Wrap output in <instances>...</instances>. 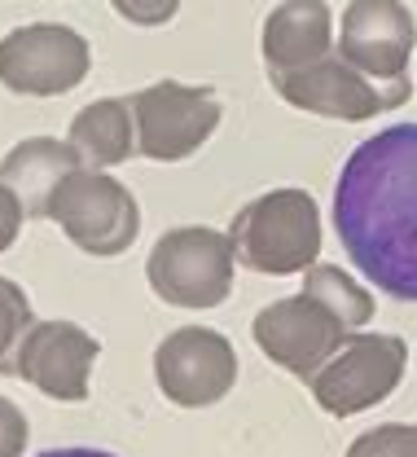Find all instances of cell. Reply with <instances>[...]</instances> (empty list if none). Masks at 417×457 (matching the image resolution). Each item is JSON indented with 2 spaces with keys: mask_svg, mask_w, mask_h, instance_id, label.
I'll return each instance as SVG.
<instances>
[{
  "mask_svg": "<svg viewBox=\"0 0 417 457\" xmlns=\"http://www.w3.org/2000/svg\"><path fill=\"white\" fill-rule=\"evenodd\" d=\"M93 49L66 22H27L0 36V84L18 97H61L88 79Z\"/></svg>",
  "mask_w": 417,
  "mask_h": 457,
  "instance_id": "9c48e42d",
  "label": "cell"
},
{
  "mask_svg": "<svg viewBox=\"0 0 417 457\" xmlns=\"http://www.w3.org/2000/svg\"><path fill=\"white\" fill-rule=\"evenodd\" d=\"M277 97L290 102L295 111L321 114V119H343V123H364L382 111H396L413 97V79H373L356 71L343 54H330L316 66H303L295 75L273 79Z\"/></svg>",
  "mask_w": 417,
  "mask_h": 457,
  "instance_id": "52a82bcc",
  "label": "cell"
},
{
  "mask_svg": "<svg viewBox=\"0 0 417 457\" xmlns=\"http://www.w3.org/2000/svg\"><path fill=\"white\" fill-rule=\"evenodd\" d=\"M110 4L132 27H168L180 13V0H110Z\"/></svg>",
  "mask_w": 417,
  "mask_h": 457,
  "instance_id": "d6986e66",
  "label": "cell"
},
{
  "mask_svg": "<svg viewBox=\"0 0 417 457\" xmlns=\"http://www.w3.org/2000/svg\"><path fill=\"white\" fill-rule=\"evenodd\" d=\"M238 264L264 278H295L307 273L321 255L325 228H321V207L307 189H268L250 198L229 225Z\"/></svg>",
  "mask_w": 417,
  "mask_h": 457,
  "instance_id": "7a4b0ae2",
  "label": "cell"
},
{
  "mask_svg": "<svg viewBox=\"0 0 417 457\" xmlns=\"http://www.w3.org/2000/svg\"><path fill=\"white\" fill-rule=\"evenodd\" d=\"M233 269H238V251L229 233L207 225H180L154 242L145 260V282L172 308L207 312L233 295Z\"/></svg>",
  "mask_w": 417,
  "mask_h": 457,
  "instance_id": "3957f363",
  "label": "cell"
},
{
  "mask_svg": "<svg viewBox=\"0 0 417 457\" xmlns=\"http://www.w3.org/2000/svg\"><path fill=\"white\" fill-rule=\"evenodd\" d=\"M136 111V145L141 159L154 163H180L198 154L211 132L220 128V97L207 84H180V79H159L132 97Z\"/></svg>",
  "mask_w": 417,
  "mask_h": 457,
  "instance_id": "ba28073f",
  "label": "cell"
},
{
  "mask_svg": "<svg viewBox=\"0 0 417 457\" xmlns=\"http://www.w3.org/2000/svg\"><path fill=\"white\" fill-rule=\"evenodd\" d=\"M97 352L102 343L75 321H31V330L18 343V378H27L49 400L79 404L88 400Z\"/></svg>",
  "mask_w": 417,
  "mask_h": 457,
  "instance_id": "8fae6325",
  "label": "cell"
},
{
  "mask_svg": "<svg viewBox=\"0 0 417 457\" xmlns=\"http://www.w3.org/2000/svg\"><path fill=\"white\" fill-rule=\"evenodd\" d=\"M49 220L84 255L115 260L141 233V203L106 168H75L49 198Z\"/></svg>",
  "mask_w": 417,
  "mask_h": 457,
  "instance_id": "277c9868",
  "label": "cell"
},
{
  "mask_svg": "<svg viewBox=\"0 0 417 457\" xmlns=\"http://www.w3.org/2000/svg\"><path fill=\"white\" fill-rule=\"evenodd\" d=\"M66 141L79 150V159L88 168H119V163H127L132 154H141L132 97H97L93 106H84L70 119Z\"/></svg>",
  "mask_w": 417,
  "mask_h": 457,
  "instance_id": "9a60e30c",
  "label": "cell"
},
{
  "mask_svg": "<svg viewBox=\"0 0 417 457\" xmlns=\"http://www.w3.org/2000/svg\"><path fill=\"white\" fill-rule=\"evenodd\" d=\"M75 168H84L79 150L58 137H27L18 141L4 159H0V185L13 189V198L22 203L27 220H45L49 216V198L61 180Z\"/></svg>",
  "mask_w": 417,
  "mask_h": 457,
  "instance_id": "5bb4252c",
  "label": "cell"
},
{
  "mask_svg": "<svg viewBox=\"0 0 417 457\" xmlns=\"http://www.w3.org/2000/svg\"><path fill=\"white\" fill-rule=\"evenodd\" d=\"M22 220H27L22 203L13 198V189H4V185H0V251H9V246L18 242V233H22Z\"/></svg>",
  "mask_w": 417,
  "mask_h": 457,
  "instance_id": "44dd1931",
  "label": "cell"
},
{
  "mask_svg": "<svg viewBox=\"0 0 417 457\" xmlns=\"http://www.w3.org/2000/svg\"><path fill=\"white\" fill-rule=\"evenodd\" d=\"M334 9L325 0H282L259 31V54L268 66V79L295 75L303 66H316L334 54Z\"/></svg>",
  "mask_w": 417,
  "mask_h": 457,
  "instance_id": "4fadbf2b",
  "label": "cell"
},
{
  "mask_svg": "<svg viewBox=\"0 0 417 457\" xmlns=\"http://www.w3.org/2000/svg\"><path fill=\"white\" fill-rule=\"evenodd\" d=\"M31 321H36V312H31L27 290L13 278H0V378L18 374V343L31 330Z\"/></svg>",
  "mask_w": 417,
  "mask_h": 457,
  "instance_id": "e0dca14e",
  "label": "cell"
},
{
  "mask_svg": "<svg viewBox=\"0 0 417 457\" xmlns=\"http://www.w3.org/2000/svg\"><path fill=\"white\" fill-rule=\"evenodd\" d=\"M27 440H31L27 413L9 396H0V457H22L27 453Z\"/></svg>",
  "mask_w": 417,
  "mask_h": 457,
  "instance_id": "ffe728a7",
  "label": "cell"
},
{
  "mask_svg": "<svg viewBox=\"0 0 417 457\" xmlns=\"http://www.w3.org/2000/svg\"><path fill=\"white\" fill-rule=\"evenodd\" d=\"M417 45V18L405 0H352L339 27V54L373 79H405Z\"/></svg>",
  "mask_w": 417,
  "mask_h": 457,
  "instance_id": "7c38bea8",
  "label": "cell"
},
{
  "mask_svg": "<svg viewBox=\"0 0 417 457\" xmlns=\"http://www.w3.org/2000/svg\"><path fill=\"white\" fill-rule=\"evenodd\" d=\"M348 457H417V422L369 427L348 445Z\"/></svg>",
  "mask_w": 417,
  "mask_h": 457,
  "instance_id": "ac0fdd59",
  "label": "cell"
},
{
  "mask_svg": "<svg viewBox=\"0 0 417 457\" xmlns=\"http://www.w3.org/2000/svg\"><path fill=\"white\" fill-rule=\"evenodd\" d=\"M405 370H409V343L400 335H360L356 330L307 378V392L325 413L352 418L391 396Z\"/></svg>",
  "mask_w": 417,
  "mask_h": 457,
  "instance_id": "5b68a950",
  "label": "cell"
},
{
  "mask_svg": "<svg viewBox=\"0 0 417 457\" xmlns=\"http://www.w3.org/2000/svg\"><path fill=\"white\" fill-rule=\"evenodd\" d=\"M334 228L364 282L417 303V123H391L348 154Z\"/></svg>",
  "mask_w": 417,
  "mask_h": 457,
  "instance_id": "6da1fadb",
  "label": "cell"
},
{
  "mask_svg": "<svg viewBox=\"0 0 417 457\" xmlns=\"http://www.w3.org/2000/svg\"><path fill=\"white\" fill-rule=\"evenodd\" d=\"M154 383L176 409H211L238 387V347L211 326H180L154 347Z\"/></svg>",
  "mask_w": 417,
  "mask_h": 457,
  "instance_id": "30bf717a",
  "label": "cell"
},
{
  "mask_svg": "<svg viewBox=\"0 0 417 457\" xmlns=\"http://www.w3.org/2000/svg\"><path fill=\"white\" fill-rule=\"evenodd\" d=\"M36 457H115V453H106V449H84V445H75V449H45V453H36Z\"/></svg>",
  "mask_w": 417,
  "mask_h": 457,
  "instance_id": "7402d4cb",
  "label": "cell"
},
{
  "mask_svg": "<svg viewBox=\"0 0 417 457\" xmlns=\"http://www.w3.org/2000/svg\"><path fill=\"white\" fill-rule=\"evenodd\" d=\"M250 335L277 370H286V374L307 383L356 330L321 295L298 286V295L273 299L268 308H259V317L250 321Z\"/></svg>",
  "mask_w": 417,
  "mask_h": 457,
  "instance_id": "8992f818",
  "label": "cell"
},
{
  "mask_svg": "<svg viewBox=\"0 0 417 457\" xmlns=\"http://www.w3.org/2000/svg\"><path fill=\"white\" fill-rule=\"evenodd\" d=\"M303 278V290H312V295H321L352 330H364L369 326V317H373V295L364 290V286L352 278V273H343L339 264H312L307 273H298Z\"/></svg>",
  "mask_w": 417,
  "mask_h": 457,
  "instance_id": "2e32d148",
  "label": "cell"
}]
</instances>
